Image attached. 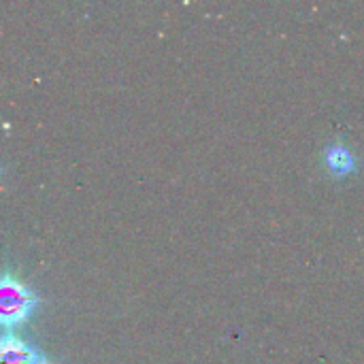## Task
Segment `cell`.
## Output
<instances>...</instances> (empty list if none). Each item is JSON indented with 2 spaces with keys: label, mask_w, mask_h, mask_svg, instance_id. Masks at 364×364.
Wrapping results in <instances>:
<instances>
[{
  "label": "cell",
  "mask_w": 364,
  "mask_h": 364,
  "mask_svg": "<svg viewBox=\"0 0 364 364\" xmlns=\"http://www.w3.org/2000/svg\"><path fill=\"white\" fill-rule=\"evenodd\" d=\"M41 356L34 348L13 333H4L0 341V364H36Z\"/></svg>",
  "instance_id": "obj_2"
},
{
  "label": "cell",
  "mask_w": 364,
  "mask_h": 364,
  "mask_svg": "<svg viewBox=\"0 0 364 364\" xmlns=\"http://www.w3.org/2000/svg\"><path fill=\"white\" fill-rule=\"evenodd\" d=\"M36 364H53V363H49L47 358H43V356H41V360H38V363H36Z\"/></svg>",
  "instance_id": "obj_4"
},
{
  "label": "cell",
  "mask_w": 364,
  "mask_h": 364,
  "mask_svg": "<svg viewBox=\"0 0 364 364\" xmlns=\"http://www.w3.org/2000/svg\"><path fill=\"white\" fill-rule=\"evenodd\" d=\"M324 162H326V166L331 168L333 175H348V173H352L356 168L354 154L339 141L331 143L324 149Z\"/></svg>",
  "instance_id": "obj_3"
},
{
  "label": "cell",
  "mask_w": 364,
  "mask_h": 364,
  "mask_svg": "<svg viewBox=\"0 0 364 364\" xmlns=\"http://www.w3.org/2000/svg\"><path fill=\"white\" fill-rule=\"evenodd\" d=\"M36 307V296L30 288H26L17 277L4 273L0 279V322L4 333L21 326Z\"/></svg>",
  "instance_id": "obj_1"
}]
</instances>
